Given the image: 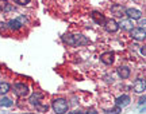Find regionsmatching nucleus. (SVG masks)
Returning <instances> with one entry per match:
<instances>
[{"label": "nucleus", "instance_id": "nucleus-15", "mask_svg": "<svg viewBox=\"0 0 146 114\" xmlns=\"http://www.w3.org/2000/svg\"><path fill=\"white\" fill-rule=\"evenodd\" d=\"M0 105L3 106V107H11L12 105H14V101H11L10 98H1L0 99Z\"/></svg>", "mask_w": 146, "mask_h": 114}, {"label": "nucleus", "instance_id": "nucleus-11", "mask_svg": "<svg viewBox=\"0 0 146 114\" xmlns=\"http://www.w3.org/2000/svg\"><path fill=\"white\" fill-rule=\"evenodd\" d=\"M118 74L122 79H127L130 77V68L126 67V66H120V67H118Z\"/></svg>", "mask_w": 146, "mask_h": 114}, {"label": "nucleus", "instance_id": "nucleus-23", "mask_svg": "<svg viewBox=\"0 0 146 114\" xmlns=\"http://www.w3.org/2000/svg\"><path fill=\"white\" fill-rule=\"evenodd\" d=\"M87 114H98V111H96V110H91V111H88Z\"/></svg>", "mask_w": 146, "mask_h": 114}, {"label": "nucleus", "instance_id": "nucleus-20", "mask_svg": "<svg viewBox=\"0 0 146 114\" xmlns=\"http://www.w3.org/2000/svg\"><path fill=\"white\" fill-rule=\"evenodd\" d=\"M120 109H122V107H119V106H116L115 109H112V110H108L107 113H108V114H118V113H119V111H120Z\"/></svg>", "mask_w": 146, "mask_h": 114}, {"label": "nucleus", "instance_id": "nucleus-1", "mask_svg": "<svg viewBox=\"0 0 146 114\" xmlns=\"http://www.w3.org/2000/svg\"><path fill=\"white\" fill-rule=\"evenodd\" d=\"M62 40L69 44V46H84V44H88L89 40L87 38L81 35V34H76V35H70V34H66L62 36Z\"/></svg>", "mask_w": 146, "mask_h": 114}, {"label": "nucleus", "instance_id": "nucleus-13", "mask_svg": "<svg viewBox=\"0 0 146 114\" xmlns=\"http://www.w3.org/2000/svg\"><path fill=\"white\" fill-rule=\"evenodd\" d=\"M21 27H22V23L19 20H16V19L8 21V28H10V30H14V31H16V30H19Z\"/></svg>", "mask_w": 146, "mask_h": 114}, {"label": "nucleus", "instance_id": "nucleus-14", "mask_svg": "<svg viewBox=\"0 0 146 114\" xmlns=\"http://www.w3.org/2000/svg\"><path fill=\"white\" fill-rule=\"evenodd\" d=\"M10 90H11V86L8 85V83L7 82H0V94H1V95L7 94Z\"/></svg>", "mask_w": 146, "mask_h": 114}, {"label": "nucleus", "instance_id": "nucleus-16", "mask_svg": "<svg viewBox=\"0 0 146 114\" xmlns=\"http://www.w3.org/2000/svg\"><path fill=\"white\" fill-rule=\"evenodd\" d=\"M41 98H42V94L35 93V94H33L31 97H30V102H31L33 105H36V104H39V99Z\"/></svg>", "mask_w": 146, "mask_h": 114}, {"label": "nucleus", "instance_id": "nucleus-17", "mask_svg": "<svg viewBox=\"0 0 146 114\" xmlns=\"http://www.w3.org/2000/svg\"><path fill=\"white\" fill-rule=\"evenodd\" d=\"M0 10L10 11V10H12V7L10 5V3H8V1H5V0H0Z\"/></svg>", "mask_w": 146, "mask_h": 114}, {"label": "nucleus", "instance_id": "nucleus-8", "mask_svg": "<svg viewBox=\"0 0 146 114\" xmlns=\"http://www.w3.org/2000/svg\"><path fill=\"white\" fill-rule=\"evenodd\" d=\"M106 26V30L110 32H116L119 30V23H116L114 19H108V20H106L104 23Z\"/></svg>", "mask_w": 146, "mask_h": 114}, {"label": "nucleus", "instance_id": "nucleus-7", "mask_svg": "<svg viewBox=\"0 0 146 114\" xmlns=\"http://www.w3.org/2000/svg\"><path fill=\"white\" fill-rule=\"evenodd\" d=\"M125 14L130 19H134V20H139L142 18V12L139 10H135V8H127V10L125 11Z\"/></svg>", "mask_w": 146, "mask_h": 114}, {"label": "nucleus", "instance_id": "nucleus-25", "mask_svg": "<svg viewBox=\"0 0 146 114\" xmlns=\"http://www.w3.org/2000/svg\"><path fill=\"white\" fill-rule=\"evenodd\" d=\"M72 114H83L81 111H72Z\"/></svg>", "mask_w": 146, "mask_h": 114}, {"label": "nucleus", "instance_id": "nucleus-6", "mask_svg": "<svg viewBox=\"0 0 146 114\" xmlns=\"http://www.w3.org/2000/svg\"><path fill=\"white\" fill-rule=\"evenodd\" d=\"M145 89H146V82H145V79H141V78L137 79L135 82H134V85H133V90L138 94L145 93Z\"/></svg>", "mask_w": 146, "mask_h": 114}, {"label": "nucleus", "instance_id": "nucleus-2", "mask_svg": "<svg viewBox=\"0 0 146 114\" xmlns=\"http://www.w3.org/2000/svg\"><path fill=\"white\" fill-rule=\"evenodd\" d=\"M53 110L56 111L57 114H65L66 111H68L69 109V105L68 102H66V99H64V98H57V99H54L53 101Z\"/></svg>", "mask_w": 146, "mask_h": 114}, {"label": "nucleus", "instance_id": "nucleus-12", "mask_svg": "<svg viewBox=\"0 0 146 114\" xmlns=\"http://www.w3.org/2000/svg\"><path fill=\"white\" fill-rule=\"evenodd\" d=\"M111 11L114 12L115 16H119V18H122L126 10H125V7H123V5H118V4H116V5H114V7L111 8Z\"/></svg>", "mask_w": 146, "mask_h": 114}, {"label": "nucleus", "instance_id": "nucleus-18", "mask_svg": "<svg viewBox=\"0 0 146 114\" xmlns=\"http://www.w3.org/2000/svg\"><path fill=\"white\" fill-rule=\"evenodd\" d=\"M119 27H122L123 30H133V23L130 20H123L119 24Z\"/></svg>", "mask_w": 146, "mask_h": 114}, {"label": "nucleus", "instance_id": "nucleus-19", "mask_svg": "<svg viewBox=\"0 0 146 114\" xmlns=\"http://www.w3.org/2000/svg\"><path fill=\"white\" fill-rule=\"evenodd\" d=\"M35 107H36V110H39V111H47V105H39V104H36Z\"/></svg>", "mask_w": 146, "mask_h": 114}, {"label": "nucleus", "instance_id": "nucleus-5", "mask_svg": "<svg viewBox=\"0 0 146 114\" xmlns=\"http://www.w3.org/2000/svg\"><path fill=\"white\" fill-rule=\"evenodd\" d=\"M100 61L104 63V64H112L115 61V54L112 51L103 52V54L100 55Z\"/></svg>", "mask_w": 146, "mask_h": 114}, {"label": "nucleus", "instance_id": "nucleus-4", "mask_svg": "<svg viewBox=\"0 0 146 114\" xmlns=\"http://www.w3.org/2000/svg\"><path fill=\"white\" fill-rule=\"evenodd\" d=\"M131 36L134 38L135 40H145L146 38V31L145 27H135L131 30Z\"/></svg>", "mask_w": 146, "mask_h": 114}, {"label": "nucleus", "instance_id": "nucleus-3", "mask_svg": "<svg viewBox=\"0 0 146 114\" xmlns=\"http://www.w3.org/2000/svg\"><path fill=\"white\" fill-rule=\"evenodd\" d=\"M14 93L18 95V97H27L29 93H30V89L27 85L25 83H15L14 85Z\"/></svg>", "mask_w": 146, "mask_h": 114}, {"label": "nucleus", "instance_id": "nucleus-10", "mask_svg": "<svg viewBox=\"0 0 146 114\" xmlns=\"http://www.w3.org/2000/svg\"><path fill=\"white\" fill-rule=\"evenodd\" d=\"M129 104H130V97L127 94H123L116 98V106H119V107H125Z\"/></svg>", "mask_w": 146, "mask_h": 114}, {"label": "nucleus", "instance_id": "nucleus-22", "mask_svg": "<svg viewBox=\"0 0 146 114\" xmlns=\"http://www.w3.org/2000/svg\"><path fill=\"white\" fill-rule=\"evenodd\" d=\"M142 104L145 105V95H143V97H142V98L139 99V105H142Z\"/></svg>", "mask_w": 146, "mask_h": 114}, {"label": "nucleus", "instance_id": "nucleus-24", "mask_svg": "<svg viewBox=\"0 0 146 114\" xmlns=\"http://www.w3.org/2000/svg\"><path fill=\"white\" fill-rule=\"evenodd\" d=\"M141 54L145 57V47H142V48H141Z\"/></svg>", "mask_w": 146, "mask_h": 114}, {"label": "nucleus", "instance_id": "nucleus-9", "mask_svg": "<svg viewBox=\"0 0 146 114\" xmlns=\"http://www.w3.org/2000/svg\"><path fill=\"white\" fill-rule=\"evenodd\" d=\"M92 19H94V21L96 23V24H100V26H104V23H106V16L103 15V14H100V12H98V11H94L92 12Z\"/></svg>", "mask_w": 146, "mask_h": 114}, {"label": "nucleus", "instance_id": "nucleus-21", "mask_svg": "<svg viewBox=\"0 0 146 114\" xmlns=\"http://www.w3.org/2000/svg\"><path fill=\"white\" fill-rule=\"evenodd\" d=\"M18 4H21V5H26V4H29L31 0H15Z\"/></svg>", "mask_w": 146, "mask_h": 114}]
</instances>
